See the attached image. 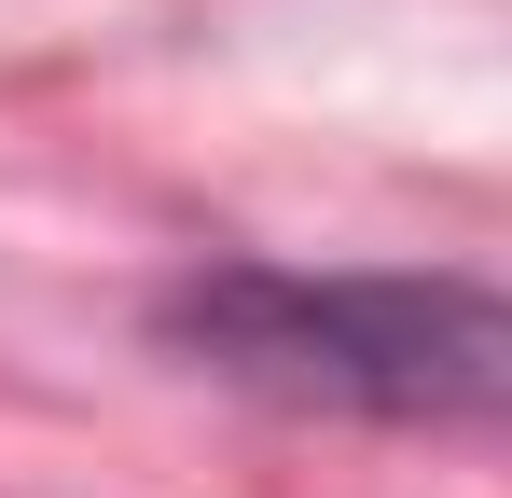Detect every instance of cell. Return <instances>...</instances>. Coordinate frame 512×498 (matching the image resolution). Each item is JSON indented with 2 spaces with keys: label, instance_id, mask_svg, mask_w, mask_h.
I'll list each match as a JSON object with an SVG mask.
<instances>
[{
  "label": "cell",
  "instance_id": "cell-1",
  "mask_svg": "<svg viewBox=\"0 0 512 498\" xmlns=\"http://www.w3.org/2000/svg\"><path fill=\"white\" fill-rule=\"evenodd\" d=\"M194 374L250 402L388 415V429H485L512 415V291L429 277V263H194L153 291Z\"/></svg>",
  "mask_w": 512,
  "mask_h": 498
}]
</instances>
